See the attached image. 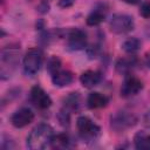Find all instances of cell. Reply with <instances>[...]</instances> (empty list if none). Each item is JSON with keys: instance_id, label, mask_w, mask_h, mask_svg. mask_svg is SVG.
<instances>
[{"instance_id": "cb8c5ba5", "label": "cell", "mask_w": 150, "mask_h": 150, "mask_svg": "<svg viewBox=\"0 0 150 150\" xmlns=\"http://www.w3.org/2000/svg\"><path fill=\"white\" fill-rule=\"evenodd\" d=\"M145 64H146L148 68L150 69V52L145 54Z\"/></svg>"}, {"instance_id": "d4e9b609", "label": "cell", "mask_w": 150, "mask_h": 150, "mask_svg": "<svg viewBox=\"0 0 150 150\" xmlns=\"http://www.w3.org/2000/svg\"><path fill=\"white\" fill-rule=\"evenodd\" d=\"M122 1H124V2H127L129 5H137V4L141 2V0H122Z\"/></svg>"}, {"instance_id": "4fadbf2b", "label": "cell", "mask_w": 150, "mask_h": 150, "mask_svg": "<svg viewBox=\"0 0 150 150\" xmlns=\"http://www.w3.org/2000/svg\"><path fill=\"white\" fill-rule=\"evenodd\" d=\"M109 103V98L108 96L101 94V93H97V91H94V93H90L87 97V105L90 108V109H98V108H104L107 104Z\"/></svg>"}, {"instance_id": "8992f818", "label": "cell", "mask_w": 150, "mask_h": 150, "mask_svg": "<svg viewBox=\"0 0 150 150\" xmlns=\"http://www.w3.org/2000/svg\"><path fill=\"white\" fill-rule=\"evenodd\" d=\"M42 52L39 48H30L23 56V70L27 75H35L42 64Z\"/></svg>"}, {"instance_id": "52a82bcc", "label": "cell", "mask_w": 150, "mask_h": 150, "mask_svg": "<svg viewBox=\"0 0 150 150\" xmlns=\"http://www.w3.org/2000/svg\"><path fill=\"white\" fill-rule=\"evenodd\" d=\"M142 89H143V82L135 75L127 74L121 87V96L131 97L137 95Z\"/></svg>"}, {"instance_id": "7402d4cb", "label": "cell", "mask_w": 150, "mask_h": 150, "mask_svg": "<svg viewBox=\"0 0 150 150\" xmlns=\"http://www.w3.org/2000/svg\"><path fill=\"white\" fill-rule=\"evenodd\" d=\"M74 2H75V0H59V6L62 8H67V7L73 6Z\"/></svg>"}, {"instance_id": "9c48e42d", "label": "cell", "mask_w": 150, "mask_h": 150, "mask_svg": "<svg viewBox=\"0 0 150 150\" xmlns=\"http://www.w3.org/2000/svg\"><path fill=\"white\" fill-rule=\"evenodd\" d=\"M30 102L39 109H47L52 105V98L49 95L39 86H34L29 93Z\"/></svg>"}, {"instance_id": "7a4b0ae2", "label": "cell", "mask_w": 150, "mask_h": 150, "mask_svg": "<svg viewBox=\"0 0 150 150\" xmlns=\"http://www.w3.org/2000/svg\"><path fill=\"white\" fill-rule=\"evenodd\" d=\"M76 128L80 137L84 142H95L101 134V128L87 116L77 117Z\"/></svg>"}, {"instance_id": "3957f363", "label": "cell", "mask_w": 150, "mask_h": 150, "mask_svg": "<svg viewBox=\"0 0 150 150\" xmlns=\"http://www.w3.org/2000/svg\"><path fill=\"white\" fill-rule=\"evenodd\" d=\"M137 123V117L129 111H116L110 117V127L115 131H124L129 128H132Z\"/></svg>"}, {"instance_id": "7c38bea8", "label": "cell", "mask_w": 150, "mask_h": 150, "mask_svg": "<svg viewBox=\"0 0 150 150\" xmlns=\"http://www.w3.org/2000/svg\"><path fill=\"white\" fill-rule=\"evenodd\" d=\"M101 80L102 75L96 70H87L80 76V82L84 88H94L101 82Z\"/></svg>"}, {"instance_id": "30bf717a", "label": "cell", "mask_w": 150, "mask_h": 150, "mask_svg": "<svg viewBox=\"0 0 150 150\" xmlns=\"http://www.w3.org/2000/svg\"><path fill=\"white\" fill-rule=\"evenodd\" d=\"M34 120V114L28 108H20L11 116V123L15 128H23Z\"/></svg>"}, {"instance_id": "e0dca14e", "label": "cell", "mask_w": 150, "mask_h": 150, "mask_svg": "<svg viewBox=\"0 0 150 150\" xmlns=\"http://www.w3.org/2000/svg\"><path fill=\"white\" fill-rule=\"evenodd\" d=\"M70 138L66 134H59L56 136H53L50 141V145L54 149H66L70 146Z\"/></svg>"}, {"instance_id": "44dd1931", "label": "cell", "mask_w": 150, "mask_h": 150, "mask_svg": "<svg viewBox=\"0 0 150 150\" xmlns=\"http://www.w3.org/2000/svg\"><path fill=\"white\" fill-rule=\"evenodd\" d=\"M139 14L143 18H150V2H143L141 5Z\"/></svg>"}, {"instance_id": "277c9868", "label": "cell", "mask_w": 150, "mask_h": 150, "mask_svg": "<svg viewBox=\"0 0 150 150\" xmlns=\"http://www.w3.org/2000/svg\"><path fill=\"white\" fill-rule=\"evenodd\" d=\"M20 48L18 47H5L1 50V77L6 79V76H9L12 69L15 67L18 62V55H19Z\"/></svg>"}, {"instance_id": "d6986e66", "label": "cell", "mask_w": 150, "mask_h": 150, "mask_svg": "<svg viewBox=\"0 0 150 150\" xmlns=\"http://www.w3.org/2000/svg\"><path fill=\"white\" fill-rule=\"evenodd\" d=\"M81 104V96L79 93H71L64 98V107L69 110H77Z\"/></svg>"}, {"instance_id": "603a6c76", "label": "cell", "mask_w": 150, "mask_h": 150, "mask_svg": "<svg viewBox=\"0 0 150 150\" xmlns=\"http://www.w3.org/2000/svg\"><path fill=\"white\" fill-rule=\"evenodd\" d=\"M143 121H144V124H145L146 127H149V128H150V110L144 115Z\"/></svg>"}, {"instance_id": "8fae6325", "label": "cell", "mask_w": 150, "mask_h": 150, "mask_svg": "<svg viewBox=\"0 0 150 150\" xmlns=\"http://www.w3.org/2000/svg\"><path fill=\"white\" fill-rule=\"evenodd\" d=\"M50 76H52L53 84L56 86V87H67L74 80V76H73L71 71H69L67 69H62V68H60L59 70H56Z\"/></svg>"}, {"instance_id": "5b68a950", "label": "cell", "mask_w": 150, "mask_h": 150, "mask_svg": "<svg viewBox=\"0 0 150 150\" xmlns=\"http://www.w3.org/2000/svg\"><path fill=\"white\" fill-rule=\"evenodd\" d=\"M109 26H110V30L112 33H115V34H125V33L134 29L135 22H134L132 16H130L128 14L117 13V14H114L111 16Z\"/></svg>"}, {"instance_id": "6da1fadb", "label": "cell", "mask_w": 150, "mask_h": 150, "mask_svg": "<svg viewBox=\"0 0 150 150\" xmlns=\"http://www.w3.org/2000/svg\"><path fill=\"white\" fill-rule=\"evenodd\" d=\"M53 136V128L47 123H40L35 128H33V130L28 135L26 142L27 148L30 150H41L50 143Z\"/></svg>"}, {"instance_id": "2e32d148", "label": "cell", "mask_w": 150, "mask_h": 150, "mask_svg": "<svg viewBox=\"0 0 150 150\" xmlns=\"http://www.w3.org/2000/svg\"><path fill=\"white\" fill-rule=\"evenodd\" d=\"M134 144L138 150H150V135L145 134L144 131L136 132L134 137Z\"/></svg>"}, {"instance_id": "9a60e30c", "label": "cell", "mask_w": 150, "mask_h": 150, "mask_svg": "<svg viewBox=\"0 0 150 150\" xmlns=\"http://www.w3.org/2000/svg\"><path fill=\"white\" fill-rule=\"evenodd\" d=\"M105 9L101 6V7H96L95 9H93V12L87 16V25L89 26H97L101 22L104 21L105 19Z\"/></svg>"}, {"instance_id": "ffe728a7", "label": "cell", "mask_w": 150, "mask_h": 150, "mask_svg": "<svg viewBox=\"0 0 150 150\" xmlns=\"http://www.w3.org/2000/svg\"><path fill=\"white\" fill-rule=\"evenodd\" d=\"M61 68V61H60V59L59 57H56V56H52L49 60H48V62H47V69H48V71H49V74L52 75V74H54L56 70H59Z\"/></svg>"}, {"instance_id": "ac0fdd59", "label": "cell", "mask_w": 150, "mask_h": 150, "mask_svg": "<svg viewBox=\"0 0 150 150\" xmlns=\"http://www.w3.org/2000/svg\"><path fill=\"white\" fill-rule=\"evenodd\" d=\"M141 41L137 38H129L122 43V49L128 54H134L141 48Z\"/></svg>"}, {"instance_id": "5bb4252c", "label": "cell", "mask_w": 150, "mask_h": 150, "mask_svg": "<svg viewBox=\"0 0 150 150\" xmlns=\"http://www.w3.org/2000/svg\"><path fill=\"white\" fill-rule=\"evenodd\" d=\"M137 64V59L135 56H128V57H122L116 62V71L120 74H129L135 66Z\"/></svg>"}, {"instance_id": "ba28073f", "label": "cell", "mask_w": 150, "mask_h": 150, "mask_svg": "<svg viewBox=\"0 0 150 150\" xmlns=\"http://www.w3.org/2000/svg\"><path fill=\"white\" fill-rule=\"evenodd\" d=\"M67 46L70 50H81L87 46V35L83 30L74 28L67 34Z\"/></svg>"}]
</instances>
